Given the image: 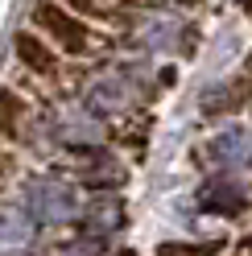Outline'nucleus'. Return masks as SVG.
<instances>
[{
  "mask_svg": "<svg viewBox=\"0 0 252 256\" xmlns=\"http://www.w3.org/2000/svg\"><path fill=\"white\" fill-rule=\"evenodd\" d=\"M211 162L228 174H244L252 170V128H224L211 140Z\"/></svg>",
  "mask_w": 252,
  "mask_h": 256,
  "instance_id": "11",
  "label": "nucleus"
},
{
  "mask_svg": "<svg viewBox=\"0 0 252 256\" xmlns=\"http://www.w3.org/2000/svg\"><path fill=\"white\" fill-rule=\"evenodd\" d=\"M42 153H58V157H70V153H83V149H104L108 145V120L96 116L91 108H83L74 95H62V100H50L42 108Z\"/></svg>",
  "mask_w": 252,
  "mask_h": 256,
  "instance_id": "2",
  "label": "nucleus"
},
{
  "mask_svg": "<svg viewBox=\"0 0 252 256\" xmlns=\"http://www.w3.org/2000/svg\"><path fill=\"white\" fill-rule=\"evenodd\" d=\"M198 206L207 215H244V206H248V190L236 182V178H211V182H202L198 186Z\"/></svg>",
  "mask_w": 252,
  "mask_h": 256,
  "instance_id": "12",
  "label": "nucleus"
},
{
  "mask_svg": "<svg viewBox=\"0 0 252 256\" xmlns=\"http://www.w3.org/2000/svg\"><path fill=\"white\" fill-rule=\"evenodd\" d=\"M42 108L38 100L29 91L21 87H12V83H0V140H4L8 149H17V153H42Z\"/></svg>",
  "mask_w": 252,
  "mask_h": 256,
  "instance_id": "6",
  "label": "nucleus"
},
{
  "mask_svg": "<svg viewBox=\"0 0 252 256\" xmlns=\"http://www.w3.org/2000/svg\"><path fill=\"white\" fill-rule=\"evenodd\" d=\"M104 252H108L104 244H91V240L74 236V240H66V244H58L50 256H104Z\"/></svg>",
  "mask_w": 252,
  "mask_h": 256,
  "instance_id": "14",
  "label": "nucleus"
},
{
  "mask_svg": "<svg viewBox=\"0 0 252 256\" xmlns=\"http://www.w3.org/2000/svg\"><path fill=\"white\" fill-rule=\"evenodd\" d=\"M140 4H186V0H140Z\"/></svg>",
  "mask_w": 252,
  "mask_h": 256,
  "instance_id": "15",
  "label": "nucleus"
},
{
  "mask_svg": "<svg viewBox=\"0 0 252 256\" xmlns=\"http://www.w3.org/2000/svg\"><path fill=\"white\" fill-rule=\"evenodd\" d=\"M128 42L140 54H170L186 42V21L174 17V12H157V8L136 12V17H128Z\"/></svg>",
  "mask_w": 252,
  "mask_h": 256,
  "instance_id": "8",
  "label": "nucleus"
},
{
  "mask_svg": "<svg viewBox=\"0 0 252 256\" xmlns=\"http://www.w3.org/2000/svg\"><path fill=\"white\" fill-rule=\"evenodd\" d=\"M124 223H128V206L120 194H91L83 198V215H78V236L91 240V244H108Z\"/></svg>",
  "mask_w": 252,
  "mask_h": 256,
  "instance_id": "9",
  "label": "nucleus"
},
{
  "mask_svg": "<svg viewBox=\"0 0 252 256\" xmlns=\"http://www.w3.org/2000/svg\"><path fill=\"white\" fill-rule=\"evenodd\" d=\"M29 29H38V34L50 42L62 58H70V62L100 58L108 50L104 29L83 21V17H74V12L62 8L58 0H34V4H29Z\"/></svg>",
  "mask_w": 252,
  "mask_h": 256,
  "instance_id": "3",
  "label": "nucleus"
},
{
  "mask_svg": "<svg viewBox=\"0 0 252 256\" xmlns=\"http://www.w3.org/2000/svg\"><path fill=\"white\" fill-rule=\"evenodd\" d=\"M12 58H17V66L29 74L21 91L34 95L38 87H46V95H50V100L74 95V78H70L74 62L62 58L54 46L38 34V29H17V34H12Z\"/></svg>",
  "mask_w": 252,
  "mask_h": 256,
  "instance_id": "4",
  "label": "nucleus"
},
{
  "mask_svg": "<svg viewBox=\"0 0 252 256\" xmlns=\"http://www.w3.org/2000/svg\"><path fill=\"white\" fill-rule=\"evenodd\" d=\"M58 170L66 174V178L78 182V190H91V194H120L124 182H128V166L120 162L112 149H83V153H70L62 157Z\"/></svg>",
  "mask_w": 252,
  "mask_h": 256,
  "instance_id": "7",
  "label": "nucleus"
},
{
  "mask_svg": "<svg viewBox=\"0 0 252 256\" xmlns=\"http://www.w3.org/2000/svg\"><path fill=\"white\" fill-rule=\"evenodd\" d=\"M58 4L70 8L74 17L91 21V25H124V21H128V17L120 12L116 0H58Z\"/></svg>",
  "mask_w": 252,
  "mask_h": 256,
  "instance_id": "13",
  "label": "nucleus"
},
{
  "mask_svg": "<svg viewBox=\"0 0 252 256\" xmlns=\"http://www.w3.org/2000/svg\"><path fill=\"white\" fill-rule=\"evenodd\" d=\"M29 215H34L38 228H74L78 215H83V190L74 178H66L58 166L54 170H38V174H21V182L12 186V194Z\"/></svg>",
  "mask_w": 252,
  "mask_h": 256,
  "instance_id": "1",
  "label": "nucleus"
},
{
  "mask_svg": "<svg viewBox=\"0 0 252 256\" xmlns=\"http://www.w3.org/2000/svg\"><path fill=\"white\" fill-rule=\"evenodd\" d=\"M38 232L42 228L17 198H0V256H34Z\"/></svg>",
  "mask_w": 252,
  "mask_h": 256,
  "instance_id": "10",
  "label": "nucleus"
},
{
  "mask_svg": "<svg viewBox=\"0 0 252 256\" xmlns=\"http://www.w3.org/2000/svg\"><path fill=\"white\" fill-rule=\"evenodd\" d=\"M74 100L104 120H128L140 108V83L124 66H104L74 78Z\"/></svg>",
  "mask_w": 252,
  "mask_h": 256,
  "instance_id": "5",
  "label": "nucleus"
}]
</instances>
